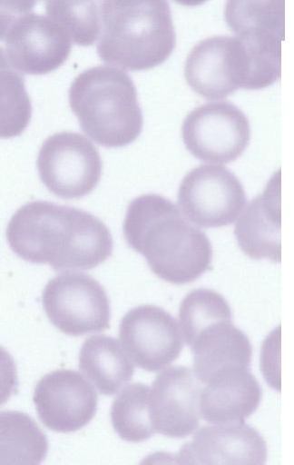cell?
<instances>
[{
  "label": "cell",
  "instance_id": "cell-5",
  "mask_svg": "<svg viewBox=\"0 0 294 465\" xmlns=\"http://www.w3.org/2000/svg\"><path fill=\"white\" fill-rule=\"evenodd\" d=\"M184 77L207 100L225 98L239 88L261 89L252 61L237 36L215 35L196 44L186 58Z\"/></svg>",
  "mask_w": 294,
  "mask_h": 465
},
{
  "label": "cell",
  "instance_id": "cell-16",
  "mask_svg": "<svg viewBox=\"0 0 294 465\" xmlns=\"http://www.w3.org/2000/svg\"><path fill=\"white\" fill-rule=\"evenodd\" d=\"M261 396L260 385L249 367L225 368L202 388L201 417L211 424L243 421L258 409Z\"/></svg>",
  "mask_w": 294,
  "mask_h": 465
},
{
  "label": "cell",
  "instance_id": "cell-13",
  "mask_svg": "<svg viewBox=\"0 0 294 465\" xmlns=\"http://www.w3.org/2000/svg\"><path fill=\"white\" fill-rule=\"evenodd\" d=\"M201 383L186 366H172L157 375L150 388V412L155 432L184 438L198 428Z\"/></svg>",
  "mask_w": 294,
  "mask_h": 465
},
{
  "label": "cell",
  "instance_id": "cell-14",
  "mask_svg": "<svg viewBox=\"0 0 294 465\" xmlns=\"http://www.w3.org/2000/svg\"><path fill=\"white\" fill-rule=\"evenodd\" d=\"M179 463L264 464L267 446L260 432L243 421L202 426L177 455Z\"/></svg>",
  "mask_w": 294,
  "mask_h": 465
},
{
  "label": "cell",
  "instance_id": "cell-23",
  "mask_svg": "<svg viewBox=\"0 0 294 465\" xmlns=\"http://www.w3.org/2000/svg\"><path fill=\"white\" fill-rule=\"evenodd\" d=\"M179 320L184 341L190 345L206 327L220 321H232V312L221 294L199 288L190 292L181 301Z\"/></svg>",
  "mask_w": 294,
  "mask_h": 465
},
{
  "label": "cell",
  "instance_id": "cell-24",
  "mask_svg": "<svg viewBox=\"0 0 294 465\" xmlns=\"http://www.w3.org/2000/svg\"><path fill=\"white\" fill-rule=\"evenodd\" d=\"M31 104L24 89V80L1 55V114L7 113V123L1 127L3 130L9 120L15 116V136L24 130L31 115Z\"/></svg>",
  "mask_w": 294,
  "mask_h": 465
},
{
  "label": "cell",
  "instance_id": "cell-26",
  "mask_svg": "<svg viewBox=\"0 0 294 465\" xmlns=\"http://www.w3.org/2000/svg\"><path fill=\"white\" fill-rule=\"evenodd\" d=\"M178 4L185 6H197L204 4L208 0H174Z\"/></svg>",
  "mask_w": 294,
  "mask_h": 465
},
{
  "label": "cell",
  "instance_id": "cell-21",
  "mask_svg": "<svg viewBox=\"0 0 294 465\" xmlns=\"http://www.w3.org/2000/svg\"><path fill=\"white\" fill-rule=\"evenodd\" d=\"M111 420L123 440L141 442L150 439L155 433L150 412V387L140 382L124 387L113 401Z\"/></svg>",
  "mask_w": 294,
  "mask_h": 465
},
{
  "label": "cell",
  "instance_id": "cell-10",
  "mask_svg": "<svg viewBox=\"0 0 294 465\" xmlns=\"http://www.w3.org/2000/svg\"><path fill=\"white\" fill-rule=\"evenodd\" d=\"M245 203L241 183L222 165L202 164L193 168L183 177L178 190L181 211L201 227L231 224Z\"/></svg>",
  "mask_w": 294,
  "mask_h": 465
},
{
  "label": "cell",
  "instance_id": "cell-17",
  "mask_svg": "<svg viewBox=\"0 0 294 465\" xmlns=\"http://www.w3.org/2000/svg\"><path fill=\"white\" fill-rule=\"evenodd\" d=\"M234 234L241 251L249 257L280 262L279 173H275L264 192L245 208L235 224Z\"/></svg>",
  "mask_w": 294,
  "mask_h": 465
},
{
  "label": "cell",
  "instance_id": "cell-3",
  "mask_svg": "<svg viewBox=\"0 0 294 465\" xmlns=\"http://www.w3.org/2000/svg\"><path fill=\"white\" fill-rule=\"evenodd\" d=\"M168 0H103L99 57L127 71L152 69L174 50Z\"/></svg>",
  "mask_w": 294,
  "mask_h": 465
},
{
  "label": "cell",
  "instance_id": "cell-12",
  "mask_svg": "<svg viewBox=\"0 0 294 465\" xmlns=\"http://www.w3.org/2000/svg\"><path fill=\"white\" fill-rule=\"evenodd\" d=\"M33 401L39 420L57 432H72L88 424L97 410V394L78 371L56 370L36 384Z\"/></svg>",
  "mask_w": 294,
  "mask_h": 465
},
{
  "label": "cell",
  "instance_id": "cell-11",
  "mask_svg": "<svg viewBox=\"0 0 294 465\" xmlns=\"http://www.w3.org/2000/svg\"><path fill=\"white\" fill-rule=\"evenodd\" d=\"M119 336L135 365L148 371L168 367L183 347L176 320L162 308L151 304L131 309L121 321Z\"/></svg>",
  "mask_w": 294,
  "mask_h": 465
},
{
  "label": "cell",
  "instance_id": "cell-7",
  "mask_svg": "<svg viewBox=\"0 0 294 465\" xmlns=\"http://www.w3.org/2000/svg\"><path fill=\"white\" fill-rule=\"evenodd\" d=\"M41 181L54 195L77 199L90 193L102 175V159L83 134L60 132L42 144L36 161Z\"/></svg>",
  "mask_w": 294,
  "mask_h": 465
},
{
  "label": "cell",
  "instance_id": "cell-22",
  "mask_svg": "<svg viewBox=\"0 0 294 465\" xmlns=\"http://www.w3.org/2000/svg\"><path fill=\"white\" fill-rule=\"evenodd\" d=\"M49 17L62 25L73 42L92 45L101 32L103 0H43Z\"/></svg>",
  "mask_w": 294,
  "mask_h": 465
},
{
  "label": "cell",
  "instance_id": "cell-4",
  "mask_svg": "<svg viewBox=\"0 0 294 465\" xmlns=\"http://www.w3.org/2000/svg\"><path fill=\"white\" fill-rule=\"evenodd\" d=\"M69 104L81 129L104 147H122L142 133L143 117L133 81L107 65L84 70L72 82Z\"/></svg>",
  "mask_w": 294,
  "mask_h": 465
},
{
  "label": "cell",
  "instance_id": "cell-1",
  "mask_svg": "<svg viewBox=\"0 0 294 465\" xmlns=\"http://www.w3.org/2000/svg\"><path fill=\"white\" fill-rule=\"evenodd\" d=\"M11 250L33 263H49L54 271L90 270L113 252L107 226L93 214L47 201L20 207L6 228Z\"/></svg>",
  "mask_w": 294,
  "mask_h": 465
},
{
  "label": "cell",
  "instance_id": "cell-8",
  "mask_svg": "<svg viewBox=\"0 0 294 465\" xmlns=\"http://www.w3.org/2000/svg\"><path fill=\"white\" fill-rule=\"evenodd\" d=\"M1 49L7 63L16 71L33 75L51 73L68 58L72 38L51 17L27 13L1 26Z\"/></svg>",
  "mask_w": 294,
  "mask_h": 465
},
{
  "label": "cell",
  "instance_id": "cell-18",
  "mask_svg": "<svg viewBox=\"0 0 294 465\" xmlns=\"http://www.w3.org/2000/svg\"><path fill=\"white\" fill-rule=\"evenodd\" d=\"M189 346L193 353V372L201 383L225 368L250 367L251 361V343L232 321H220L206 327Z\"/></svg>",
  "mask_w": 294,
  "mask_h": 465
},
{
  "label": "cell",
  "instance_id": "cell-9",
  "mask_svg": "<svg viewBox=\"0 0 294 465\" xmlns=\"http://www.w3.org/2000/svg\"><path fill=\"white\" fill-rule=\"evenodd\" d=\"M181 135L186 149L195 158L225 163L243 153L250 139V127L247 116L235 104L212 102L189 113Z\"/></svg>",
  "mask_w": 294,
  "mask_h": 465
},
{
  "label": "cell",
  "instance_id": "cell-2",
  "mask_svg": "<svg viewBox=\"0 0 294 465\" xmlns=\"http://www.w3.org/2000/svg\"><path fill=\"white\" fill-rule=\"evenodd\" d=\"M122 231L127 244L168 282L189 283L211 268L212 247L207 235L162 195L148 193L133 199Z\"/></svg>",
  "mask_w": 294,
  "mask_h": 465
},
{
  "label": "cell",
  "instance_id": "cell-6",
  "mask_svg": "<svg viewBox=\"0 0 294 465\" xmlns=\"http://www.w3.org/2000/svg\"><path fill=\"white\" fill-rule=\"evenodd\" d=\"M42 304L50 322L67 335L80 336L110 327V302L93 277L65 272L51 279L42 292Z\"/></svg>",
  "mask_w": 294,
  "mask_h": 465
},
{
  "label": "cell",
  "instance_id": "cell-20",
  "mask_svg": "<svg viewBox=\"0 0 294 465\" xmlns=\"http://www.w3.org/2000/svg\"><path fill=\"white\" fill-rule=\"evenodd\" d=\"M0 430L2 464L36 465L45 458L47 438L27 414L17 411H2Z\"/></svg>",
  "mask_w": 294,
  "mask_h": 465
},
{
  "label": "cell",
  "instance_id": "cell-19",
  "mask_svg": "<svg viewBox=\"0 0 294 465\" xmlns=\"http://www.w3.org/2000/svg\"><path fill=\"white\" fill-rule=\"evenodd\" d=\"M79 368L103 395H113L131 381L132 359L120 341L104 334L85 339L79 352Z\"/></svg>",
  "mask_w": 294,
  "mask_h": 465
},
{
  "label": "cell",
  "instance_id": "cell-15",
  "mask_svg": "<svg viewBox=\"0 0 294 465\" xmlns=\"http://www.w3.org/2000/svg\"><path fill=\"white\" fill-rule=\"evenodd\" d=\"M225 20L254 57L280 63L285 0H227Z\"/></svg>",
  "mask_w": 294,
  "mask_h": 465
},
{
  "label": "cell",
  "instance_id": "cell-25",
  "mask_svg": "<svg viewBox=\"0 0 294 465\" xmlns=\"http://www.w3.org/2000/svg\"><path fill=\"white\" fill-rule=\"evenodd\" d=\"M38 0H1V26L12 19L29 13Z\"/></svg>",
  "mask_w": 294,
  "mask_h": 465
}]
</instances>
